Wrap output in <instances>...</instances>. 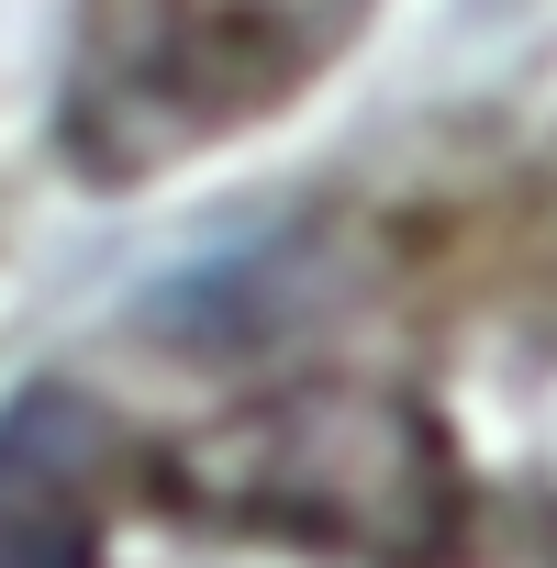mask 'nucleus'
<instances>
[{
	"instance_id": "obj_1",
	"label": "nucleus",
	"mask_w": 557,
	"mask_h": 568,
	"mask_svg": "<svg viewBox=\"0 0 557 568\" xmlns=\"http://www.w3.org/2000/svg\"><path fill=\"white\" fill-rule=\"evenodd\" d=\"M90 413L68 390H23L0 413V568H90Z\"/></svg>"
}]
</instances>
